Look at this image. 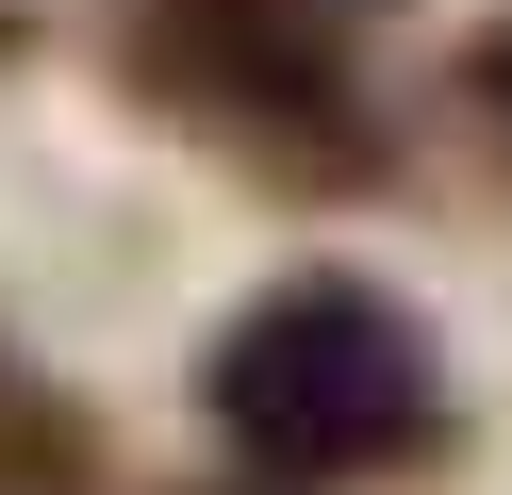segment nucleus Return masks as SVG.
I'll return each mask as SVG.
<instances>
[{
    "mask_svg": "<svg viewBox=\"0 0 512 495\" xmlns=\"http://www.w3.org/2000/svg\"><path fill=\"white\" fill-rule=\"evenodd\" d=\"M347 17H364V0H347Z\"/></svg>",
    "mask_w": 512,
    "mask_h": 495,
    "instance_id": "5",
    "label": "nucleus"
},
{
    "mask_svg": "<svg viewBox=\"0 0 512 495\" xmlns=\"http://www.w3.org/2000/svg\"><path fill=\"white\" fill-rule=\"evenodd\" d=\"M199 429L248 462L265 495H347V479H413L446 446V347L397 281L364 264H281L265 297H232L199 347Z\"/></svg>",
    "mask_w": 512,
    "mask_h": 495,
    "instance_id": "1",
    "label": "nucleus"
},
{
    "mask_svg": "<svg viewBox=\"0 0 512 495\" xmlns=\"http://www.w3.org/2000/svg\"><path fill=\"white\" fill-rule=\"evenodd\" d=\"M116 83L265 198H380L397 116L347 0H116Z\"/></svg>",
    "mask_w": 512,
    "mask_h": 495,
    "instance_id": "2",
    "label": "nucleus"
},
{
    "mask_svg": "<svg viewBox=\"0 0 512 495\" xmlns=\"http://www.w3.org/2000/svg\"><path fill=\"white\" fill-rule=\"evenodd\" d=\"M446 116H463V132H479V165L512 182V17H479L463 50H446Z\"/></svg>",
    "mask_w": 512,
    "mask_h": 495,
    "instance_id": "4",
    "label": "nucleus"
},
{
    "mask_svg": "<svg viewBox=\"0 0 512 495\" xmlns=\"http://www.w3.org/2000/svg\"><path fill=\"white\" fill-rule=\"evenodd\" d=\"M100 479H116L100 413H83L34 347H0V495H100Z\"/></svg>",
    "mask_w": 512,
    "mask_h": 495,
    "instance_id": "3",
    "label": "nucleus"
}]
</instances>
